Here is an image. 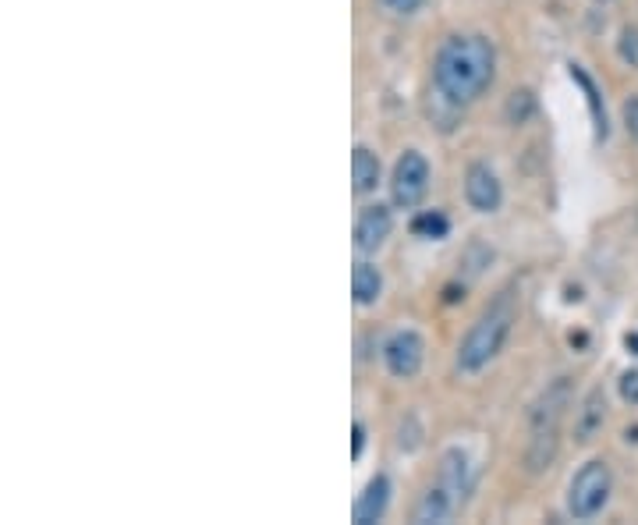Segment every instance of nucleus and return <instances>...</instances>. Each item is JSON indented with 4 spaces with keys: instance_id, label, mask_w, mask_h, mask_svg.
<instances>
[{
    "instance_id": "17",
    "label": "nucleus",
    "mask_w": 638,
    "mask_h": 525,
    "mask_svg": "<svg viewBox=\"0 0 638 525\" xmlns=\"http://www.w3.org/2000/svg\"><path fill=\"white\" fill-rule=\"evenodd\" d=\"M532 114H536V96H532V89H514L504 107L507 125H529Z\"/></svg>"
},
{
    "instance_id": "22",
    "label": "nucleus",
    "mask_w": 638,
    "mask_h": 525,
    "mask_svg": "<svg viewBox=\"0 0 638 525\" xmlns=\"http://www.w3.org/2000/svg\"><path fill=\"white\" fill-rule=\"evenodd\" d=\"M621 398L628 405H638V369H628L621 377Z\"/></svg>"
},
{
    "instance_id": "21",
    "label": "nucleus",
    "mask_w": 638,
    "mask_h": 525,
    "mask_svg": "<svg viewBox=\"0 0 638 525\" xmlns=\"http://www.w3.org/2000/svg\"><path fill=\"white\" fill-rule=\"evenodd\" d=\"M383 8L390 11V15H401V18H408V15H415V11L426 4V0H380Z\"/></svg>"
},
{
    "instance_id": "15",
    "label": "nucleus",
    "mask_w": 638,
    "mask_h": 525,
    "mask_svg": "<svg viewBox=\"0 0 638 525\" xmlns=\"http://www.w3.org/2000/svg\"><path fill=\"white\" fill-rule=\"evenodd\" d=\"M571 79L578 82V86L585 89V103H589V114H592V128H596V139H607L610 135V125H607V110H603V100H600V89H596V82L585 75L582 64H571Z\"/></svg>"
},
{
    "instance_id": "25",
    "label": "nucleus",
    "mask_w": 638,
    "mask_h": 525,
    "mask_svg": "<svg viewBox=\"0 0 638 525\" xmlns=\"http://www.w3.org/2000/svg\"><path fill=\"white\" fill-rule=\"evenodd\" d=\"M600 4H603V0H600Z\"/></svg>"
},
{
    "instance_id": "11",
    "label": "nucleus",
    "mask_w": 638,
    "mask_h": 525,
    "mask_svg": "<svg viewBox=\"0 0 638 525\" xmlns=\"http://www.w3.org/2000/svg\"><path fill=\"white\" fill-rule=\"evenodd\" d=\"M458 508H461L458 497L447 494L440 483H433L426 494L419 497V508H415V522H419V525H444Z\"/></svg>"
},
{
    "instance_id": "9",
    "label": "nucleus",
    "mask_w": 638,
    "mask_h": 525,
    "mask_svg": "<svg viewBox=\"0 0 638 525\" xmlns=\"http://www.w3.org/2000/svg\"><path fill=\"white\" fill-rule=\"evenodd\" d=\"M390 504V479L387 476H373L366 483V490L358 494L355 508H351V518H355L358 525H373L383 518V511H387Z\"/></svg>"
},
{
    "instance_id": "14",
    "label": "nucleus",
    "mask_w": 638,
    "mask_h": 525,
    "mask_svg": "<svg viewBox=\"0 0 638 525\" xmlns=\"http://www.w3.org/2000/svg\"><path fill=\"white\" fill-rule=\"evenodd\" d=\"M383 291V274L373 267V263H355V270H351V295H355L358 306H373L376 298H380Z\"/></svg>"
},
{
    "instance_id": "13",
    "label": "nucleus",
    "mask_w": 638,
    "mask_h": 525,
    "mask_svg": "<svg viewBox=\"0 0 638 525\" xmlns=\"http://www.w3.org/2000/svg\"><path fill=\"white\" fill-rule=\"evenodd\" d=\"M351 181H355V196H369L380 185V157L373 149L355 146V153H351Z\"/></svg>"
},
{
    "instance_id": "5",
    "label": "nucleus",
    "mask_w": 638,
    "mask_h": 525,
    "mask_svg": "<svg viewBox=\"0 0 638 525\" xmlns=\"http://www.w3.org/2000/svg\"><path fill=\"white\" fill-rule=\"evenodd\" d=\"M422 359H426V341L415 330H394L383 341V366H387L390 377L412 380L422 369Z\"/></svg>"
},
{
    "instance_id": "6",
    "label": "nucleus",
    "mask_w": 638,
    "mask_h": 525,
    "mask_svg": "<svg viewBox=\"0 0 638 525\" xmlns=\"http://www.w3.org/2000/svg\"><path fill=\"white\" fill-rule=\"evenodd\" d=\"M568 405H571L568 377L553 380V384L539 394V401L532 405V412H529L532 433H561V419H564V408H568Z\"/></svg>"
},
{
    "instance_id": "10",
    "label": "nucleus",
    "mask_w": 638,
    "mask_h": 525,
    "mask_svg": "<svg viewBox=\"0 0 638 525\" xmlns=\"http://www.w3.org/2000/svg\"><path fill=\"white\" fill-rule=\"evenodd\" d=\"M436 483L444 486L447 494L458 497V504H465L468 486H472V465H468V455H465V451L451 447V451H447V455L440 458V476H436Z\"/></svg>"
},
{
    "instance_id": "18",
    "label": "nucleus",
    "mask_w": 638,
    "mask_h": 525,
    "mask_svg": "<svg viewBox=\"0 0 638 525\" xmlns=\"http://www.w3.org/2000/svg\"><path fill=\"white\" fill-rule=\"evenodd\" d=\"M447 231H451V220L444 217L440 210H422L419 217L412 220V235L419 238H447Z\"/></svg>"
},
{
    "instance_id": "1",
    "label": "nucleus",
    "mask_w": 638,
    "mask_h": 525,
    "mask_svg": "<svg viewBox=\"0 0 638 525\" xmlns=\"http://www.w3.org/2000/svg\"><path fill=\"white\" fill-rule=\"evenodd\" d=\"M497 79V47L483 32H458L440 43L433 57V86L454 100L458 107H468L479 96L490 93Z\"/></svg>"
},
{
    "instance_id": "8",
    "label": "nucleus",
    "mask_w": 638,
    "mask_h": 525,
    "mask_svg": "<svg viewBox=\"0 0 638 525\" xmlns=\"http://www.w3.org/2000/svg\"><path fill=\"white\" fill-rule=\"evenodd\" d=\"M390 231H394V217H390V210H387V206H380V203H373V206H366V210L358 213L355 245L362 252H376L390 238Z\"/></svg>"
},
{
    "instance_id": "19",
    "label": "nucleus",
    "mask_w": 638,
    "mask_h": 525,
    "mask_svg": "<svg viewBox=\"0 0 638 525\" xmlns=\"http://www.w3.org/2000/svg\"><path fill=\"white\" fill-rule=\"evenodd\" d=\"M617 57H621L628 68H638V25H624L621 40H617Z\"/></svg>"
},
{
    "instance_id": "20",
    "label": "nucleus",
    "mask_w": 638,
    "mask_h": 525,
    "mask_svg": "<svg viewBox=\"0 0 638 525\" xmlns=\"http://www.w3.org/2000/svg\"><path fill=\"white\" fill-rule=\"evenodd\" d=\"M621 114H624V128H628V135L638 142V96H628V100H624Z\"/></svg>"
},
{
    "instance_id": "23",
    "label": "nucleus",
    "mask_w": 638,
    "mask_h": 525,
    "mask_svg": "<svg viewBox=\"0 0 638 525\" xmlns=\"http://www.w3.org/2000/svg\"><path fill=\"white\" fill-rule=\"evenodd\" d=\"M362 447H366V426L355 423V426H351V458L362 455Z\"/></svg>"
},
{
    "instance_id": "7",
    "label": "nucleus",
    "mask_w": 638,
    "mask_h": 525,
    "mask_svg": "<svg viewBox=\"0 0 638 525\" xmlns=\"http://www.w3.org/2000/svg\"><path fill=\"white\" fill-rule=\"evenodd\" d=\"M465 199L475 213H497L504 203V189L500 178L493 174L490 164H472L465 171Z\"/></svg>"
},
{
    "instance_id": "2",
    "label": "nucleus",
    "mask_w": 638,
    "mask_h": 525,
    "mask_svg": "<svg viewBox=\"0 0 638 525\" xmlns=\"http://www.w3.org/2000/svg\"><path fill=\"white\" fill-rule=\"evenodd\" d=\"M514 298L511 295H500L490 309H486L479 320L472 323V330L465 334L458 348V369L461 373H479L483 366H490L493 359L500 355L504 341L511 337L514 327Z\"/></svg>"
},
{
    "instance_id": "24",
    "label": "nucleus",
    "mask_w": 638,
    "mask_h": 525,
    "mask_svg": "<svg viewBox=\"0 0 638 525\" xmlns=\"http://www.w3.org/2000/svg\"><path fill=\"white\" fill-rule=\"evenodd\" d=\"M624 345H628L631 355H638V334H628V337H624Z\"/></svg>"
},
{
    "instance_id": "16",
    "label": "nucleus",
    "mask_w": 638,
    "mask_h": 525,
    "mask_svg": "<svg viewBox=\"0 0 638 525\" xmlns=\"http://www.w3.org/2000/svg\"><path fill=\"white\" fill-rule=\"evenodd\" d=\"M461 110H465V107H458L454 100H447V96L433 86V93H429V100H426V114H429V121L440 128V132H454V128H458Z\"/></svg>"
},
{
    "instance_id": "12",
    "label": "nucleus",
    "mask_w": 638,
    "mask_h": 525,
    "mask_svg": "<svg viewBox=\"0 0 638 525\" xmlns=\"http://www.w3.org/2000/svg\"><path fill=\"white\" fill-rule=\"evenodd\" d=\"M603 419H607V398H603V391L596 387V391H589V398L582 401V408H578V419H575V440L578 444H585V440L596 437V430L603 426Z\"/></svg>"
},
{
    "instance_id": "3",
    "label": "nucleus",
    "mask_w": 638,
    "mask_h": 525,
    "mask_svg": "<svg viewBox=\"0 0 638 525\" xmlns=\"http://www.w3.org/2000/svg\"><path fill=\"white\" fill-rule=\"evenodd\" d=\"M610 490H614V476H610V465L603 462V458H592V462H585L582 469L575 472L571 486H568V511H571V518H578V522H589V518H596L603 508H607Z\"/></svg>"
},
{
    "instance_id": "4",
    "label": "nucleus",
    "mask_w": 638,
    "mask_h": 525,
    "mask_svg": "<svg viewBox=\"0 0 638 525\" xmlns=\"http://www.w3.org/2000/svg\"><path fill=\"white\" fill-rule=\"evenodd\" d=\"M429 192V164L419 149H408L390 174V199L397 210H415Z\"/></svg>"
}]
</instances>
